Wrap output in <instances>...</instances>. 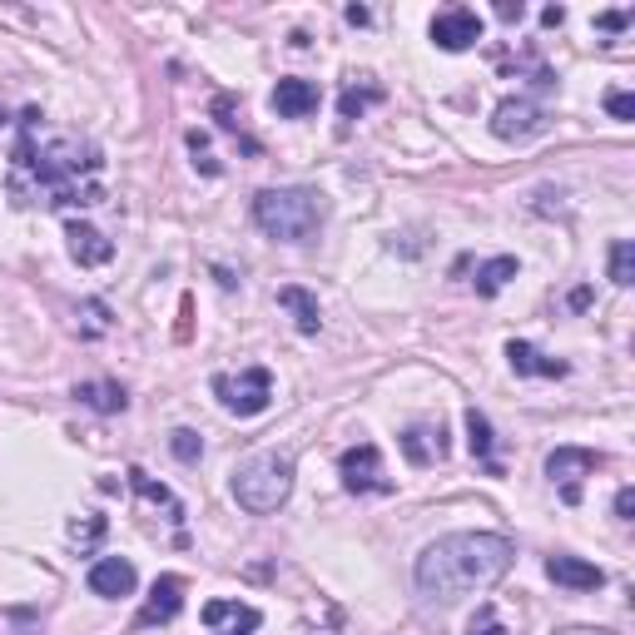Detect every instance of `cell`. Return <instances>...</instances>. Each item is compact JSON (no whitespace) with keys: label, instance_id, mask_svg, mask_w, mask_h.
Masks as SVG:
<instances>
[{"label":"cell","instance_id":"4","mask_svg":"<svg viewBox=\"0 0 635 635\" xmlns=\"http://www.w3.org/2000/svg\"><path fill=\"white\" fill-rule=\"evenodd\" d=\"M293 496V457L283 452H259L234 472V502L253 516H273Z\"/></svg>","mask_w":635,"mask_h":635},{"label":"cell","instance_id":"29","mask_svg":"<svg viewBox=\"0 0 635 635\" xmlns=\"http://www.w3.org/2000/svg\"><path fill=\"white\" fill-rule=\"evenodd\" d=\"M606 110L616 114V120H635V94L631 90H611L606 94Z\"/></svg>","mask_w":635,"mask_h":635},{"label":"cell","instance_id":"11","mask_svg":"<svg viewBox=\"0 0 635 635\" xmlns=\"http://www.w3.org/2000/svg\"><path fill=\"white\" fill-rule=\"evenodd\" d=\"M179 611H184V576H159L150 586V601L134 616V626H169Z\"/></svg>","mask_w":635,"mask_h":635},{"label":"cell","instance_id":"17","mask_svg":"<svg viewBox=\"0 0 635 635\" xmlns=\"http://www.w3.org/2000/svg\"><path fill=\"white\" fill-rule=\"evenodd\" d=\"M506 357H512V367L522 377H566V363H561V357H546L542 347L522 343V337H512V343H506Z\"/></svg>","mask_w":635,"mask_h":635},{"label":"cell","instance_id":"6","mask_svg":"<svg viewBox=\"0 0 635 635\" xmlns=\"http://www.w3.org/2000/svg\"><path fill=\"white\" fill-rule=\"evenodd\" d=\"M601 467H606V457H601V452H591V447H556L552 457H546V476L561 482L566 506L581 502V476H591V472H601Z\"/></svg>","mask_w":635,"mask_h":635},{"label":"cell","instance_id":"14","mask_svg":"<svg viewBox=\"0 0 635 635\" xmlns=\"http://www.w3.org/2000/svg\"><path fill=\"white\" fill-rule=\"evenodd\" d=\"M402 457H407L412 467H432V462H442L447 457V432L427 427V422H412V427L402 432Z\"/></svg>","mask_w":635,"mask_h":635},{"label":"cell","instance_id":"9","mask_svg":"<svg viewBox=\"0 0 635 635\" xmlns=\"http://www.w3.org/2000/svg\"><path fill=\"white\" fill-rule=\"evenodd\" d=\"M337 472H343L347 492H387V482H383V452H377L373 442H357V447H347L343 457H337Z\"/></svg>","mask_w":635,"mask_h":635},{"label":"cell","instance_id":"3","mask_svg":"<svg viewBox=\"0 0 635 635\" xmlns=\"http://www.w3.org/2000/svg\"><path fill=\"white\" fill-rule=\"evenodd\" d=\"M327 219V204L318 189H263L259 199H253V224L263 229L269 239L279 243H309L318 239V229H323Z\"/></svg>","mask_w":635,"mask_h":635},{"label":"cell","instance_id":"19","mask_svg":"<svg viewBox=\"0 0 635 635\" xmlns=\"http://www.w3.org/2000/svg\"><path fill=\"white\" fill-rule=\"evenodd\" d=\"M75 397H80L90 412H104V417H110V412H124V407H130V393H124L114 377H100V383H80Z\"/></svg>","mask_w":635,"mask_h":635},{"label":"cell","instance_id":"27","mask_svg":"<svg viewBox=\"0 0 635 635\" xmlns=\"http://www.w3.org/2000/svg\"><path fill=\"white\" fill-rule=\"evenodd\" d=\"M104 536V516H90V522H75L70 526V542L75 546H94Z\"/></svg>","mask_w":635,"mask_h":635},{"label":"cell","instance_id":"25","mask_svg":"<svg viewBox=\"0 0 635 635\" xmlns=\"http://www.w3.org/2000/svg\"><path fill=\"white\" fill-rule=\"evenodd\" d=\"M169 452H174L179 462H199L204 457V437H199L194 427H179V432H169Z\"/></svg>","mask_w":635,"mask_h":635},{"label":"cell","instance_id":"32","mask_svg":"<svg viewBox=\"0 0 635 635\" xmlns=\"http://www.w3.org/2000/svg\"><path fill=\"white\" fill-rule=\"evenodd\" d=\"M496 16H502V20H522V0H516V6H512V0H502V6H496Z\"/></svg>","mask_w":635,"mask_h":635},{"label":"cell","instance_id":"13","mask_svg":"<svg viewBox=\"0 0 635 635\" xmlns=\"http://www.w3.org/2000/svg\"><path fill=\"white\" fill-rule=\"evenodd\" d=\"M269 104L283 114V120H309V114L323 104V94H318V84L313 80H279L273 84V94H269Z\"/></svg>","mask_w":635,"mask_h":635},{"label":"cell","instance_id":"20","mask_svg":"<svg viewBox=\"0 0 635 635\" xmlns=\"http://www.w3.org/2000/svg\"><path fill=\"white\" fill-rule=\"evenodd\" d=\"M467 442H472V457L482 462L492 476H502V462H496V437H492V422H486V412L467 407Z\"/></svg>","mask_w":635,"mask_h":635},{"label":"cell","instance_id":"31","mask_svg":"<svg viewBox=\"0 0 635 635\" xmlns=\"http://www.w3.org/2000/svg\"><path fill=\"white\" fill-rule=\"evenodd\" d=\"M596 26H601V30H626L631 16H626V10H606V16H596Z\"/></svg>","mask_w":635,"mask_h":635},{"label":"cell","instance_id":"28","mask_svg":"<svg viewBox=\"0 0 635 635\" xmlns=\"http://www.w3.org/2000/svg\"><path fill=\"white\" fill-rule=\"evenodd\" d=\"M467 635H506V626H502V621H496V611H492V606H482V611H476V616H472Z\"/></svg>","mask_w":635,"mask_h":635},{"label":"cell","instance_id":"30","mask_svg":"<svg viewBox=\"0 0 635 635\" xmlns=\"http://www.w3.org/2000/svg\"><path fill=\"white\" fill-rule=\"evenodd\" d=\"M616 516H621V522H635V492H631V486H621V492H616Z\"/></svg>","mask_w":635,"mask_h":635},{"label":"cell","instance_id":"24","mask_svg":"<svg viewBox=\"0 0 635 635\" xmlns=\"http://www.w3.org/2000/svg\"><path fill=\"white\" fill-rule=\"evenodd\" d=\"M130 482H134V492L144 496V502H159V506H169V512H174V522H184V506L174 502V496H169V486H159V482H150V476H144L140 467H130Z\"/></svg>","mask_w":635,"mask_h":635},{"label":"cell","instance_id":"26","mask_svg":"<svg viewBox=\"0 0 635 635\" xmlns=\"http://www.w3.org/2000/svg\"><path fill=\"white\" fill-rule=\"evenodd\" d=\"M80 318H84V337H100L104 327H110V309H104L100 299H90V303H84Z\"/></svg>","mask_w":635,"mask_h":635},{"label":"cell","instance_id":"10","mask_svg":"<svg viewBox=\"0 0 635 635\" xmlns=\"http://www.w3.org/2000/svg\"><path fill=\"white\" fill-rule=\"evenodd\" d=\"M134 586H140V571H134V561L124 556H100L90 566V591L104 601H120V596H134Z\"/></svg>","mask_w":635,"mask_h":635},{"label":"cell","instance_id":"34","mask_svg":"<svg viewBox=\"0 0 635 635\" xmlns=\"http://www.w3.org/2000/svg\"><path fill=\"white\" fill-rule=\"evenodd\" d=\"M367 20H373V16H367L363 6H347V26H367Z\"/></svg>","mask_w":635,"mask_h":635},{"label":"cell","instance_id":"15","mask_svg":"<svg viewBox=\"0 0 635 635\" xmlns=\"http://www.w3.org/2000/svg\"><path fill=\"white\" fill-rule=\"evenodd\" d=\"M65 243H70V259H75L80 269H100V263L114 259V243L104 239L94 224H70L65 229Z\"/></svg>","mask_w":635,"mask_h":635},{"label":"cell","instance_id":"2","mask_svg":"<svg viewBox=\"0 0 635 635\" xmlns=\"http://www.w3.org/2000/svg\"><path fill=\"white\" fill-rule=\"evenodd\" d=\"M516 546L496 532H452L437 536L427 552L417 556V591L427 606H452L462 596L496 586V581L512 571Z\"/></svg>","mask_w":635,"mask_h":635},{"label":"cell","instance_id":"23","mask_svg":"<svg viewBox=\"0 0 635 635\" xmlns=\"http://www.w3.org/2000/svg\"><path fill=\"white\" fill-rule=\"evenodd\" d=\"M611 283H621V289H631L635 283V243L631 239L611 243Z\"/></svg>","mask_w":635,"mask_h":635},{"label":"cell","instance_id":"21","mask_svg":"<svg viewBox=\"0 0 635 635\" xmlns=\"http://www.w3.org/2000/svg\"><path fill=\"white\" fill-rule=\"evenodd\" d=\"M516 273H522V263L512 259V253H502V259H486V263H476V293H482V299H496V293L506 289V283L516 279Z\"/></svg>","mask_w":635,"mask_h":635},{"label":"cell","instance_id":"5","mask_svg":"<svg viewBox=\"0 0 635 635\" xmlns=\"http://www.w3.org/2000/svg\"><path fill=\"white\" fill-rule=\"evenodd\" d=\"M209 387H214V397L224 402L229 412H239V417H259V412H269V402H273V373L269 367H243L239 377L219 373Z\"/></svg>","mask_w":635,"mask_h":635},{"label":"cell","instance_id":"18","mask_svg":"<svg viewBox=\"0 0 635 635\" xmlns=\"http://www.w3.org/2000/svg\"><path fill=\"white\" fill-rule=\"evenodd\" d=\"M279 303L293 313V327H299V333H318V327H323V309H318V299L309 289H299V283L279 289Z\"/></svg>","mask_w":635,"mask_h":635},{"label":"cell","instance_id":"12","mask_svg":"<svg viewBox=\"0 0 635 635\" xmlns=\"http://www.w3.org/2000/svg\"><path fill=\"white\" fill-rule=\"evenodd\" d=\"M204 626H209V635H253L263 626V616L253 606H243V601H209Z\"/></svg>","mask_w":635,"mask_h":635},{"label":"cell","instance_id":"8","mask_svg":"<svg viewBox=\"0 0 635 635\" xmlns=\"http://www.w3.org/2000/svg\"><path fill=\"white\" fill-rule=\"evenodd\" d=\"M546 130V110L536 100H526V94H516V100H502L492 114V134L496 140H532V134Z\"/></svg>","mask_w":635,"mask_h":635},{"label":"cell","instance_id":"7","mask_svg":"<svg viewBox=\"0 0 635 635\" xmlns=\"http://www.w3.org/2000/svg\"><path fill=\"white\" fill-rule=\"evenodd\" d=\"M476 40H482V16L467 6H447L432 16V46L447 50V56H462V50H472Z\"/></svg>","mask_w":635,"mask_h":635},{"label":"cell","instance_id":"33","mask_svg":"<svg viewBox=\"0 0 635 635\" xmlns=\"http://www.w3.org/2000/svg\"><path fill=\"white\" fill-rule=\"evenodd\" d=\"M561 20H566V10H561V6H546L542 10V26H561Z\"/></svg>","mask_w":635,"mask_h":635},{"label":"cell","instance_id":"16","mask_svg":"<svg viewBox=\"0 0 635 635\" xmlns=\"http://www.w3.org/2000/svg\"><path fill=\"white\" fill-rule=\"evenodd\" d=\"M546 576H552L556 586H566V591H601L606 586V571L591 566V561H581V556H552L546 561Z\"/></svg>","mask_w":635,"mask_h":635},{"label":"cell","instance_id":"22","mask_svg":"<svg viewBox=\"0 0 635 635\" xmlns=\"http://www.w3.org/2000/svg\"><path fill=\"white\" fill-rule=\"evenodd\" d=\"M377 100H383V84H373V80L347 84L343 100H337V114H343V124H353V120H363L367 104H377Z\"/></svg>","mask_w":635,"mask_h":635},{"label":"cell","instance_id":"1","mask_svg":"<svg viewBox=\"0 0 635 635\" xmlns=\"http://www.w3.org/2000/svg\"><path fill=\"white\" fill-rule=\"evenodd\" d=\"M36 120L40 110L20 114V144L10 154V194L16 204H50V209H84L100 204V150L90 140H50L46 150L36 144Z\"/></svg>","mask_w":635,"mask_h":635}]
</instances>
